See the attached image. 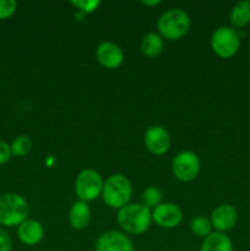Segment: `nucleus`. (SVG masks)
Listing matches in <instances>:
<instances>
[{
    "mask_svg": "<svg viewBox=\"0 0 250 251\" xmlns=\"http://www.w3.org/2000/svg\"><path fill=\"white\" fill-rule=\"evenodd\" d=\"M96 251H135L131 239L118 230H107L97 238Z\"/></svg>",
    "mask_w": 250,
    "mask_h": 251,
    "instance_id": "6e6552de",
    "label": "nucleus"
},
{
    "mask_svg": "<svg viewBox=\"0 0 250 251\" xmlns=\"http://www.w3.org/2000/svg\"><path fill=\"white\" fill-rule=\"evenodd\" d=\"M164 42L161 34L154 33V32H150V33L145 34L140 43V49H141L142 54L149 58H156L159 54L163 51Z\"/></svg>",
    "mask_w": 250,
    "mask_h": 251,
    "instance_id": "dca6fc26",
    "label": "nucleus"
},
{
    "mask_svg": "<svg viewBox=\"0 0 250 251\" xmlns=\"http://www.w3.org/2000/svg\"><path fill=\"white\" fill-rule=\"evenodd\" d=\"M32 140L27 135H19L12 140L10 145L11 150V156L14 157H25L31 152L32 150Z\"/></svg>",
    "mask_w": 250,
    "mask_h": 251,
    "instance_id": "a211bd4d",
    "label": "nucleus"
},
{
    "mask_svg": "<svg viewBox=\"0 0 250 251\" xmlns=\"http://www.w3.org/2000/svg\"><path fill=\"white\" fill-rule=\"evenodd\" d=\"M12 240L9 233L0 227V251H11Z\"/></svg>",
    "mask_w": 250,
    "mask_h": 251,
    "instance_id": "5701e85b",
    "label": "nucleus"
},
{
    "mask_svg": "<svg viewBox=\"0 0 250 251\" xmlns=\"http://www.w3.org/2000/svg\"><path fill=\"white\" fill-rule=\"evenodd\" d=\"M142 4L146 5V6H156V5L161 4V1H159V0H154V1H146V0H144Z\"/></svg>",
    "mask_w": 250,
    "mask_h": 251,
    "instance_id": "393cba45",
    "label": "nucleus"
},
{
    "mask_svg": "<svg viewBox=\"0 0 250 251\" xmlns=\"http://www.w3.org/2000/svg\"><path fill=\"white\" fill-rule=\"evenodd\" d=\"M201 162L193 151H181L172 161V173L178 180L193 181L200 173Z\"/></svg>",
    "mask_w": 250,
    "mask_h": 251,
    "instance_id": "0eeeda50",
    "label": "nucleus"
},
{
    "mask_svg": "<svg viewBox=\"0 0 250 251\" xmlns=\"http://www.w3.org/2000/svg\"><path fill=\"white\" fill-rule=\"evenodd\" d=\"M103 185H104V180L97 171L83 169L76 176L75 193L80 201L88 202L102 195Z\"/></svg>",
    "mask_w": 250,
    "mask_h": 251,
    "instance_id": "423d86ee",
    "label": "nucleus"
},
{
    "mask_svg": "<svg viewBox=\"0 0 250 251\" xmlns=\"http://www.w3.org/2000/svg\"><path fill=\"white\" fill-rule=\"evenodd\" d=\"M71 4L82 12L91 14L100 7V0H76V1H71Z\"/></svg>",
    "mask_w": 250,
    "mask_h": 251,
    "instance_id": "412c9836",
    "label": "nucleus"
},
{
    "mask_svg": "<svg viewBox=\"0 0 250 251\" xmlns=\"http://www.w3.org/2000/svg\"><path fill=\"white\" fill-rule=\"evenodd\" d=\"M162 198H163V194H162L161 189H158L157 186H149L142 193L141 203H144L146 207L151 210V208L157 207L159 203H162Z\"/></svg>",
    "mask_w": 250,
    "mask_h": 251,
    "instance_id": "aec40b11",
    "label": "nucleus"
},
{
    "mask_svg": "<svg viewBox=\"0 0 250 251\" xmlns=\"http://www.w3.org/2000/svg\"><path fill=\"white\" fill-rule=\"evenodd\" d=\"M152 221L161 228H175L183 221V211L175 203L162 202L152 211Z\"/></svg>",
    "mask_w": 250,
    "mask_h": 251,
    "instance_id": "9d476101",
    "label": "nucleus"
},
{
    "mask_svg": "<svg viewBox=\"0 0 250 251\" xmlns=\"http://www.w3.org/2000/svg\"><path fill=\"white\" fill-rule=\"evenodd\" d=\"M157 28L162 38L169 41H178L186 34L190 28V17L179 7H173L159 16L157 21Z\"/></svg>",
    "mask_w": 250,
    "mask_h": 251,
    "instance_id": "20e7f679",
    "label": "nucleus"
},
{
    "mask_svg": "<svg viewBox=\"0 0 250 251\" xmlns=\"http://www.w3.org/2000/svg\"><path fill=\"white\" fill-rule=\"evenodd\" d=\"M17 9V2L15 0H0V20L11 17Z\"/></svg>",
    "mask_w": 250,
    "mask_h": 251,
    "instance_id": "4be33fe9",
    "label": "nucleus"
},
{
    "mask_svg": "<svg viewBox=\"0 0 250 251\" xmlns=\"http://www.w3.org/2000/svg\"><path fill=\"white\" fill-rule=\"evenodd\" d=\"M28 213V202L22 195L6 193L0 196V226L19 227L27 220Z\"/></svg>",
    "mask_w": 250,
    "mask_h": 251,
    "instance_id": "f03ea898",
    "label": "nucleus"
},
{
    "mask_svg": "<svg viewBox=\"0 0 250 251\" xmlns=\"http://www.w3.org/2000/svg\"><path fill=\"white\" fill-rule=\"evenodd\" d=\"M229 21L233 27L243 28L250 24V1L244 0L233 6L229 15Z\"/></svg>",
    "mask_w": 250,
    "mask_h": 251,
    "instance_id": "f3484780",
    "label": "nucleus"
},
{
    "mask_svg": "<svg viewBox=\"0 0 250 251\" xmlns=\"http://www.w3.org/2000/svg\"><path fill=\"white\" fill-rule=\"evenodd\" d=\"M91 210L87 202L77 201L74 203L69 212V222L70 226L76 230H82L90 225Z\"/></svg>",
    "mask_w": 250,
    "mask_h": 251,
    "instance_id": "4468645a",
    "label": "nucleus"
},
{
    "mask_svg": "<svg viewBox=\"0 0 250 251\" xmlns=\"http://www.w3.org/2000/svg\"><path fill=\"white\" fill-rule=\"evenodd\" d=\"M210 221L216 232H228L237 225L238 212L229 203H222L212 211Z\"/></svg>",
    "mask_w": 250,
    "mask_h": 251,
    "instance_id": "9b49d317",
    "label": "nucleus"
},
{
    "mask_svg": "<svg viewBox=\"0 0 250 251\" xmlns=\"http://www.w3.org/2000/svg\"><path fill=\"white\" fill-rule=\"evenodd\" d=\"M11 157V150H10V145L7 142L0 140V166L5 164Z\"/></svg>",
    "mask_w": 250,
    "mask_h": 251,
    "instance_id": "b1692460",
    "label": "nucleus"
},
{
    "mask_svg": "<svg viewBox=\"0 0 250 251\" xmlns=\"http://www.w3.org/2000/svg\"><path fill=\"white\" fill-rule=\"evenodd\" d=\"M144 142L150 153L154 156H162L167 153L171 147V136L163 126L152 125L145 132Z\"/></svg>",
    "mask_w": 250,
    "mask_h": 251,
    "instance_id": "1a4fd4ad",
    "label": "nucleus"
},
{
    "mask_svg": "<svg viewBox=\"0 0 250 251\" xmlns=\"http://www.w3.org/2000/svg\"><path fill=\"white\" fill-rule=\"evenodd\" d=\"M190 229L194 233V235L199 238L205 239L206 237L212 233V223L208 218L203 217V216H198V217L193 218L190 222Z\"/></svg>",
    "mask_w": 250,
    "mask_h": 251,
    "instance_id": "6ab92c4d",
    "label": "nucleus"
},
{
    "mask_svg": "<svg viewBox=\"0 0 250 251\" xmlns=\"http://www.w3.org/2000/svg\"><path fill=\"white\" fill-rule=\"evenodd\" d=\"M210 46L216 55L222 59H229L239 50L240 37L233 27L221 26L211 36Z\"/></svg>",
    "mask_w": 250,
    "mask_h": 251,
    "instance_id": "39448f33",
    "label": "nucleus"
},
{
    "mask_svg": "<svg viewBox=\"0 0 250 251\" xmlns=\"http://www.w3.org/2000/svg\"><path fill=\"white\" fill-rule=\"evenodd\" d=\"M98 63L105 69H117L124 61V53L118 44L113 42H102L96 49Z\"/></svg>",
    "mask_w": 250,
    "mask_h": 251,
    "instance_id": "f8f14e48",
    "label": "nucleus"
},
{
    "mask_svg": "<svg viewBox=\"0 0 250 251\" xmlns=\"http://www.w3.org/2000/svg\"><path fill=\"white\" fill-rule=\"evenodd\" d=\"M200 251H233L232 239L221 232H212L202 240Z\"/></svg>",
    "mask_w": 250,
    "mask_h": 251,
    "instance_id": "2eb2a0df",
    "label": "nucleus"
},
{
    "mask_svg": "<svg viewBox=\"0 0 250 251\" xmlns=\"http://www.w3.org/2000/svg\"><path fill=\"white\" fill-rule=\"evenodd\" d=\"M100 196L110 208L120 210L131 200L132 185L123 174H113L104 181Z\"/></svg>",
    "mask_w": 250,
    "mask_h": 251,
    "instance_id": "7ed1b4c3",
    "label": "nucleus"
},
{
    "mask_svg": "<svg viewBox=\"0 0 250 251\" xmlns=\"http://www.w3.org/2000/svg\"><path fill=\"white\" fill-rule=\"evenodd\" d=\"M17 237L22 244L27 245V247H34L43 239L44 228L38 221L27 218L17 228Z\"/></svg>",
    "mask_w": 250,
    "mask_h": 251,
    "instance_id": "ddd939ff",
    "label": "nucleus"
},
{
    "mask_svg": "<svg viewBox=\"0 0 250 251\" xmlns=\"http://www.w3.org/2000/svg\"><path fill=\"white\" fill-rule=\"evenodd\" d=\"M118 225L125 233L131 235H141L152 223V211L144 203H127L118 210Z\"/></svg>",
    "mask_w": 250,
    "mask_h": 251,
    "instance_id": "f257e3e1",
    "label": "nucleus"
}]
</instances>
